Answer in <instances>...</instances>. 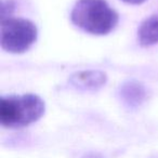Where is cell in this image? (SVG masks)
I'll return each instance as SVG.
<instances>
[{"label": "cell", "mask_w": 158, "mask_h": 158, "mask_svg": "<svg viewBox=\"0 0 158 158\" xmlns=\"http://www.w3.org/2000/svg\"><path fill=\"white\" fill-rule=\"evenodd\" d=\"M77 27L92 35H107L116 27L118 14L105 0H78L70 13Z\"/></svg>", "instance_id": "cell-1"}, {"label": "cell", "mask_w": 158, "mask_h": 158, "mask_svg": "<svg viewBox=\"0 0 158 158\" xmlns=\"http://www.w3.org/2000/svg\"><path fill=\"white\" fill-rule=\"evenodd\" d=\"M44 110V102L36 94L6 97L0 101V123L6 128L26 127L39 120Z\"/></svg>", "instance_id": "cell-2"}, {"label": "cell", "mask_w": 158, "mask_h": 158, "mask_svg": "<svg viewBox=\"0 0 158 158\" xmlns=\"http://www.w3.org/2000/svg\"><path fill=\"white\" fill-rule=\"evenodd\" d=\"M38 31L25 19H3L1 22V48L10 53H23L37 40Z\"/></svg>", "instance_id": "cell-3"}, {"label": "cell", "mask_w": 158, "mask_h": 158, "mask_svg": "<svg viewBox=\"0 0 158 158\" xmlns=\"http://www.w3.org/2000/svg\"><path fill=\"white\" fill-rule=\"evenodd\" d=\"M106 74L101 70H82L75 73L69 78L70 85L82 91L98 90L106 84Z\"/></svg>", "instance_id": "cell-4"}, {"label": "cell", "mask_w": 158, "mask_h": 158, "mask_svg": "<svg viewBox=\"0 0 158 158\" xmlns=\"http://www.w3.org/2000/svg\"><path fill=\"white\" fill-rule=\"evenodd\" d=\"M120 98L129 107H136L146 98V90L144 86L135 80L127 81L120 87Z\"/></svg>", "instance_id": "cell-5"}, {"label": "cell", "mask_w": 158, "mask_h": 158, "mask_svg": "<svg viewBox=\"0 0 158 158\" xmlns=\"http://www.w3.org/2000/svg\"><path fill=\"white\" fill-rule=\"evenodd\" d=\"M138 38L141 46L149 47L158 44V14L143 21L139 27Z\"/></svg>", "instance_id": "cell-6"}, {"label": "cell", "mask_w": 158, "mask_h": 158, "mask_svg": "<svg viewBox=\"0 0 158 158\" xmlns=\"http://www.w3.org/2000/svg\"><path fill=\"white\" fill-rule=\"evenodd\" d=\"M123 2L129 3V5H141V3L145 2L146 0H123Z\"/></svg>", "instance_id": "cell-7"}]
</instances>
